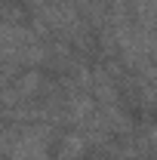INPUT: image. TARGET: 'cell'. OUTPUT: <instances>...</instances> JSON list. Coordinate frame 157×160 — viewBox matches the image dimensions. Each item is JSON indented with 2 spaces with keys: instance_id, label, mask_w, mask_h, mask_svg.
Segmentation results:
<instances>
[{
  "instance_id": "obj_1",
  "label": "cell",
  "mask_w": 157,
  "mask_h": 160,
  "mask_svg": "<svg viewBox=\"0 0 157 160\" xmlns=\"http://www.w3.org/2000/svg\"><path fill=\"white\" fill-rule=\"evenodd\" d=\"M53 123H0V154L6 160H53Z\"/></svg>"
},
{
  "instance_id": "obj_2",
  "label": "cell",
  "mask_w": 157,
  "mask_h": 160,
  "mask_svg": "<svg viewBox=\"0 0 157 160\" xmlns=\"http://www.w3.org/2000/svg\"><path fill=\"white\" fill-rule=\"evenodd\" d=\"M89 154H93V148H89V142L80 129L65 132L59 139V145L53 148V160H89Z\"/></svg>"
},
{
  "instance_id": "obj_3",
  "label": "cell",
  "mask_w": 157,
  "mask_h": 160,
  "mask_svg": "<svg viewBox=\"0 0 157 160\" xmlns=\"http://www.w3.org/2000/svg\"><path fill=\"white\" fill-rule=\"evenodd\" d=\"M0 22H19V25H28L31 16H28V9H22L16 0H0Z\"/></svg>"
},
{
  "instance_id": "obj_4",
  "label": "cell",
  "mask_w": 157,
  "mask_h": 160,
  "mask_svg": "<svg viewBox=\"0 0 157 160\" xmlns=\"http://www.w3.org/2000/svg\"><path fill=\"white\" fill-rule=\"evenodd\" d=\"M148 145H151V151L157 154V123L151 126V129H148Z\"/></svg>"
}]
</instances>
